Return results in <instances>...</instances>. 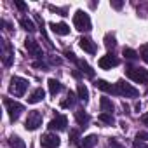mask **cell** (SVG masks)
Returning <instances> with one entry per match:
<instances>
[{
    "instance_id": "obj_22",
    "label": "cell",
    "mask_w": 148,
    "mask_h": 148,
    "mask_svg": "<svg viewBox=\"0 0 148 148\" xmlns=\"http://www.w3.org/2000/svg\"><path fill=\"white\" fill-rule=\"evenodd\" d=\"M19 25L26 30V32H35L37 28H35V25H33V21L32 19H28V18H21L19 19Z\"/></svg>"
},
{
    "instance_id": "obj_12",
    "label": "cell",
    "mask_w": 148,
    "mask_h": 148,
    "mask_svg": "<svg viewBox=\"0 0 148 148\" xmlns=\"http://www.w3.org/2000/svg\"><path fill=\"white\" fill-rule=\"evenodd\" d=\"M49 26H51V30H52L56 35H63V37H64V35L70 33V26H68L66 23H51Z\"/></svg>"
},
{
    "instance_id": "obj_2",
    "label": "cell",
    "mask_w": 148,
    "mask_h": 148,
    "mask_svg": "<svg viewBox=\"0 0 148 148\" xmlns=\"http://www.w3.org/2000/svg\"><path fill=\"white\" fill-rule=\"evenodd\" d=\"M73 25L79 32H89L91 30V18L84 11H77L73 14Z\"/></svg>"
},
{
    "instance_id": "obj_10",
    "label": "cell",
    "mask_w": 148,
    "mask_h": 148,
    "mask_svg": "<svg viewBox=\"0 0 148 148\" xmlns=\"http://www.w3.org/2000/svg\"><path fill=\"white\" fill-rule=\"evenodd\" d=\"M66 125H68V119L64 115H58V117H54L49 122V129L51 131H64Z\"/></svg>"
},
{
    "instance_id": "obj_9",
    "label": "cell",
    "mask_w": 148,
    "mask_h": 148,
    "mask_svg": "<svg viewBox=\"0 0 148 148\" xmlns=\"http://www.w3.org/2000/svg\"><path fill=\"white\" fill-rule=\"evenodd\" d=\"M119 64V59L113 56V54H105V56H101L99 58V61H98V66L101 68V70H110V68H113V66H117Z\"/></svg>"
},
{
    "instance_id": "obj_29",
    "label": "cell",
    "mask_w": 148,
    "mask_h": 148,
    "mask_svg": "<svg viewBox=\"0 0 148 148\" xmlns=\"http://www.w3.org/2000/svg\"><path fill=\"white\" fill-rule=\"evenodd\" d=\"M136 139H139V141H146V139H148V132H138V134H136Z\"/></svg>"
},
{
    "instance_id": "obj_3",
    "label": "cell",
    "mask_w": 148,
    "mask_h": 148,
    "mask_svg": "<svg viewBox=\"0 0 148 148\" xmlns=\"http://www.w3.org/2000/svg\"><path fill=\"white\" fill-rule=\"evenodd\" d=\"M28 89V80L23 79V77H12L11 79V84H9V92L14 94V96H23Z\"/></svg>"
},
{
    "instance_id": "obj_31",
    "label": "cell",
    "mask_w": 148,
    "mask_h": 148,
    "mask_svg": "<svg viewBox=\"0 0 148 148\" xmlns=\"http://www.w3.org/2000/svg\"><path fill=\"white\" fill-rule=\"evenodd\" d=\"M134 148H148V145H145V143L139 141V139H134Z\"/></svg>"
},
{
    "instance_id": "obj_6",
    "label": "cell",
    "mask_w": 148,
    "mask_h": 148,
    "mask_svg": "<svg viewBox=\"0 0 148 148\" xmlns=\"http://www.w3.org/2000/svg\"><path fill=\"white\" fill-rule=\"evenodd\" d=\"M0 47H2V61H4V64L11 66L14 63V49H12V45L5 38H2L0 40Z\"/></svg>"
},
{
    "instance_id": "obj_21",
    "label": "cell",
    "mask_w": 148,
    "mask_h": 148,
    "mask_svg": "<svg viewBox=\"0 0 148 148\" xmlns=\"http://www.w3.org/2000/svg\"><path fill=\"white\" fill-rule=\"evenodd\" d=\"M9 145H11V148H26L25 141L19 136H11L9 138Z\"/></svg>"
},
{
    "instance_id": "obj_28",
    "label": "cell",
    "mask_w": 148,
    "mask_h": 148,
    "mask_svg": "<svg viewBox=\"0 0 148 148\" xmlns=\"http://www.w3.org/2000/svg\"><path fill=\"white\" fill-rule=\"evenodd\" d=\"M70 139H71L73 145L79 146V145H80V143H79V131H71V132H70Z\"/></svg>"
},
{
    "instance_id": "obj_25",
    "label": "cell",
    "mask_w": 148,
    "mask_h": 148,
    "mask_svg": "<svg viewBox=\"0 0 148 148\" xmlns=\"http://www.w3.org/2000/svg\"><path fill=\"white\" fill-rule=\"evenodd\" d=\"M66 98H68V99H64V101H61V106H63V108H68V106H73V103H75V94H73V92L70 91Z\"/></svg>"
},
{
    "instance_id": "obj_4",
    "label": "cell",
    "mask_w": 148,
    "mask_h": 148,
    "mask_svg": "<svg viewBox=\"0 0 148 148\" xmlns=\"http://www.w3.org/2000/svg\"><path fill=\"white\" fill-rule=\"evenodd\" d=\"M4 105H5V108H7V112H9V117H11V120L12 122H16L18 119H19V115H21V112L25 110V106L21 105V103H18V101H12V99H4Z\"/></svg>"
},
{
    "instance_id": "obj_34",
    "label": "cell",
    "mask_w": 148,
    "mask_h": 148,
    "mask_svg": "<svg viewBox=\"0 0 148 148\" xmlns=\"http://www.w3.org/2000/svg\"><path fill=\"white\" fill-rule=\"evenodd\" d=\"M14 4H16V7L19 11H26V4H23V2H14Z\"/></svg>"
},
{
    "instance_id": "obj_11",
    "label": "cell",
    "mask_w": 148,
    "mask_h": 148,
    "mask_svg": "<svg viewBox=\"0 0 148 148\" xmlns=\"http://www.w3.org/2000/svg\"><path fill=\"white\" fill-rule=\"evenodd\" d=\"M25 47H26V51H28L33 58H42V49H40V45H38L37 40L26 38V40H25Z\"/></svg>"
},
{
    "instance_id": "obj_8",
    "label": "cell",
    "mask_w": 148,
    "mask_h": 148,
    "mask_svg": "<svg viewBox=\"0 0 148 148\" xmlns=\"http://www.w3.org/2000/svg\"><path fill=\"white\" fill-rule=\"evenodd\" d=\"M40 145L42 148H58L61 145V139L58 134H52V132H47L40 138Z\"/></svg>"
},
{
    "instance_id": "obj_33",
    "label": "cell",
    "mask_w": 148,
    "mask_h": 148,
    "mask_svg": "<svg viewBox=\"0 0 148 148\" xmlns=\"http://www.w3.org/2000/svg\"><path fill=\"white\" fill-rule=\"evenodd\" d=\"M64 56H66V58H68V59H71V61H75V63H77V61H79V59H77V58H75V54H73V52H70V51H66V52H64Z\"/></svg>"
},
{
    "instance_id": "obj_19",
    "label": "cell",
    "mask_w": 148,
    "mask_h": 148,
    "mask_svg": "<svg viewBox=\"0 0 148 148\" xmlns=\"http://www.w3.org/2000/svg\"><path fill=\"white\" fill-rule=\"evenodd\" d=\"M47 84H49V92H51L52 96H56V94L63 89V86H61V84H59V80H56V79H49V82H47Z\"/></svg>"
},
{
    "instance_id": "obj_27",
    "label": "cell",
    "mask_w": 148,
    "mask_h": 148,
    "mask_svg": "<svg viewBox=\"0 0 148 148\" xmlns=\"http://www.w3.org/2000/svg\"><path fill=\"white\" fill-rule=\"evenodd\" d=\"M124 56H125V59H138L139 56H138V52L136 51H132V49H124Z\"/></svg>"
},
{
    "instance_id": "obj_5",
    "label": "cell",
    "mask_w": 148,
    "mask_h": 148,
    "mask_svg": "<svg viewBox=\"0 0 148 148\" xmlns=\"http://www.w3.org/2000/svg\"><path fill=\"white\" fill-rule=\"evenodd\" d=\"M115 87H117V94H119V96L136 98V96L139 94V91H138L136 87H132L131 84H127V82H124V80H119V82L115 84Z\"/></svg>"
},
{
    "instance_id": "obj_15",
    "label": "cell",
    "mask_w": 148,
    "mask_h": 148,
    "mask_svg": "<svg viewBox=\"0 0 148 148\" xmlns=\"http://www.w3.org/2000/svg\"><path fill=\"white\" fill-rule=\"evenodd\" d=\"M44 98H45V92H44V89H42V87H38V89H35V91L30 94V98H28V103L35 105V103H40Z\"/></svg>"
},
{
    "instance_id": "obj_30",
    "label": "cell",
    "mask_w": 148,
    "mask_h": 148,
    "mask_svg": "<svg viewBox=\"0 0 148 148\" xmlns=\"http://www.w3.org/2000/svg\"><path fill=\"white\" fill-rule=\"evenodd\" d=\"M108 146H110V148H122V145L117 143L115 139H110V141H108Z\"/></svg>"
},
{
    "instance_id": "obj_23",
    "label": "cell",
    "mask_w": 148,
    "mask_h": 148,
    "mask_svg": "<svg viewBox=\"0 0 148 148\" xmlns=\"http://www.w3.org/2000/svg\"><path fill=\"white\" fill-rule=\"evenodd\" d=\"M77 64H79V66L82 68V71L86 73V75H87V77H94V70H92V68H91V66H89V64H87L86 61H82V59H79V61H77Z\"/></svg>"
},
{
    "instance_id": "obj_1",
    "label": "cell",
    "mask_w": 148,
    "mask_h": 148,
    "mask_svg": "<svg viewBox=\"0 0 148 148\" xmlns=\"http://www.w3.org/2000/svg\"><path fill=\"white\" fill-rule=\"evenodd\" d=\"M125 75L134 80L136 84H148V70L145 68H136V66H127Z\"/></svg>"
},
{
    "instance_id": "obj_32",
    "label": "cell",
    "mask_w": 148,
    "mask_h": 148,
    "mask_svg": "<svg viewBox=\"0 0 148 148\" xmlns=\"http://www.w3.org/2000/svg\"><path fill=\"white\" fill-rule=\"evenodd\" d=\"M110 4H112L113 9H122V5H124V2H117V0H112Z\"/></svg>"
},
{
    "instance_id": "obj_17",
    "label": "cell",
    "mask_w": 148,
    "mask_h": 148,
    "mask_svg": "<svg viewBox=\"0 0 148 148\" xmlns=\"http://www.w3.org/2000/svg\"><path fill=\"white\" fill-rule=\"evenodd\" d=\"M96 143H98V136L89 134V136H86V138L82 139V143L79 145V148H92Z\"/></svg>"
},
{
    "instance_id": "obj_20",
    "label": "cell",
    "mask_w": 148,
    "mask_h": 148,
    "mask_svg": "<svg viewBox=\"0 0 148 148\" xmlns=\"http://www.w3.org/2000/svg\"><path fill=\"white\" fill-rule=\"evenodd\" d=\"M77 92H79V99L84 101V103H87V99H89V91H87V87H86L84 84H79Z\"/></svg>"
},
{
    "instance_id": "obj_14",
    "label": "cell",
    "mask_w": 148,
    "mask_h": 148,
    "mask_svg": "<svg viewBox=\"0 0 148 148\" xmlns=\"http://www.w3.org/2000/svg\"><path fill=\"white\" fill-rule=\"evenodd\" d=\"M79 45L86 51V52H89V54H94L96 52V44L91 40V38H86V37H82L80 40H79Z\"/></svg>"
},
{
    "instance_id": "obj_16",
    "label": "cell",
    "mask_w": 148,
    "mask_h": 148,
    "mask_svg": "<svg viewBox=\"0 0 148 148\" xmlns=\"http://www.w3.org/2000/svg\"><path fill=\"white\" fill-rule=\"evenodd\" d=\"M75 119H77V122H79V125L84 129V127H87V124H89V115L84 112V110H77L75 112Z\"/></svg>"
},
{
    "instance_id": "obj_35",
    "label": "cell",
    "mask_w": 148,
    "mask_h": 148,
    "mask_svg": "<svg viewBox=\"0 0 148 148\" xmlns=\"http://www.w3.org/2000/svg\"><path fill=\"white\" fill-rule=\"evenodd\" d=\"M141 122H143V124H146V125H148V112H146V113H145V115H143V117H141Z\"/></svg>"
},
{
    "instance_id": "obj_13",
    "label": "cell",
    "mask_w": 148,
    "mask_h": 148,
    "mask_svg": "<svg viewBox=\"0 0 148 148\" xmlns=\"http://www.w3.org/2000/svg\"><path fill=\"white\" fill-rule=\"evenodd\" d=\"M94 86L98 87V89H101V91H105V92H108V94H117V87L115 86H112L110 82H106V80H96L94 82Z\"/></svg>"
},
{
    "instance_id": "obj_26",
    "label": "cell",
    "mask_w": 148,
    "mask_h": 148,
    "mask_svg": "<svg viewBox=\"0 0 148 148\" xmlns=\"http://www.w3.org/2000/svg\"><path fill=\"white\" fill-rule=\"evenodd\" d=\"M139 56H141V59L148 64V44H143V45L139 47Z\"/></svg>"
},
{
    "instance_id": "obj_7",
    "label": "cell",
    "mask_w": 148,
    "mask_h": 148,
    "mask_svg": "<svg viewBox=\"0 0 148 148\" xmlns=\"http://www.w3.org/2000/svg\"><path fill=\"white\" fill-rule=\"evenodd\" d=\"M40 125H42V113H40L38 110L30 112L28 117H26V122H25L26 131H35V129H38Z\"/></svg>"
},
{
    "instance_id": "obj_24",
    "label": "cell",
    "mask_w": 148,
    "mask_h": 148,
    "mask_svg": "<svg viewBox=\"0 0 148 148\" xmlns=\"http://www.w3.org/2000/svg\"><path fill=\"white\" fill-rule=\"evenodd\" d=\"M98 119H99V122H105V124H108V125L115 124V119H113V115H112V113H101Z\"/></svg>"
},
{
    "instance_id": "obj_18",
    "label": "cell",
    "mask_w": 148,
    "mask_h": 148,
    "mask_svg": "<svg viewBox=\"0 0 148 148\" xmlns=\"http://www.w3.org/2000/svg\"><path fill=\"white\" fill-rule=\"evenodd\" d=\"M99 106H101V112H103V113H112V112L115 110L113 103H112L108 98H101V99H99Z\"/></svg>"
}]
</instances>
